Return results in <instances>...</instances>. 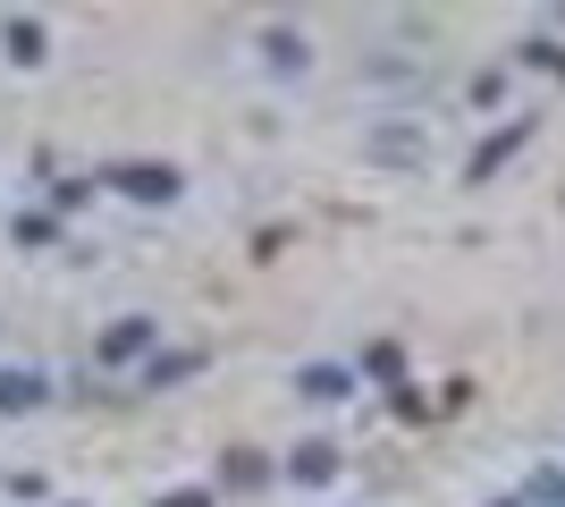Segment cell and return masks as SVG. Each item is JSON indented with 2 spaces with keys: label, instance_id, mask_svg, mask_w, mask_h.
Instances as JSON below:
<instances>
[{
  "label": "cell",
  "instance_id": "5b68a950",
  "mask_svg": "<svg viewBox=\"0 0 565 507\" xmlns=\"http://www.w3.org/2000/svg\"><path fill=\"white\" fill-rule=\"evenodd\" d=\"M169 507H212V499H203V490H178V499H169Z\"/></svg>",
  "mask_w": 565,
  "mask_h": 507
},
{
  "label": "cell",
  "instance_id": "277c9868",
  "mask_svg": "<svg viewBox=\"0 0 565 507\" xmlns=\"http://www.w3.org/2000/svg\"><path fill=\"white\" fill-rule=\"evenodd\" d=\"M330 465H338L330 448H296V474H305V483H330Z\"/></svg>",
  "mask_w": 565,
  "mask_h": 507
},
{
  "label": "cell",
  "instance_id": "3957f363",
  "mask_svg": "<svg viewBox=\"0 0 565 507\" xmlns=\"http://www.w3.org/2000/svg\"><path fill=\"white\" fill-rule=\"evenodd\" d=\"M143 338H152V321H118V330H110V338H102V356H136Z\"/></svg>",
  "mask_w": 565,
  "mask_h": 507
},
{
  "label": "cell",
  "instance_id": "6da1fadb",
  "mask_svg": "<svg viewBox=\"0 0 565 507\" xmlns=\"http://www.w3.org/2000/svg\"><path fill=\"white\" fill-rule=\"evenodd\" d=\"M118 187L143 194V203H169V194H178V178H169V169H118Z\"/></svg>",
  "mask_w": 565,
  "mask_h": 507
},
{
  "label": "cell",
  "instance_id": "7a4b0ae2",
  "mask_svg": "<svg viewBox=\"0 0 565 507\" xmlns=\"http://www.w3.org/2000/svg\"><path fill=\"white\" fill-rule=\"evenodd\" d=\"M34 398H43L34 372H0V406H34Z\"/></svg>",
  "mask_w": 565,
  "mask_h": 507
}]
</instances>
